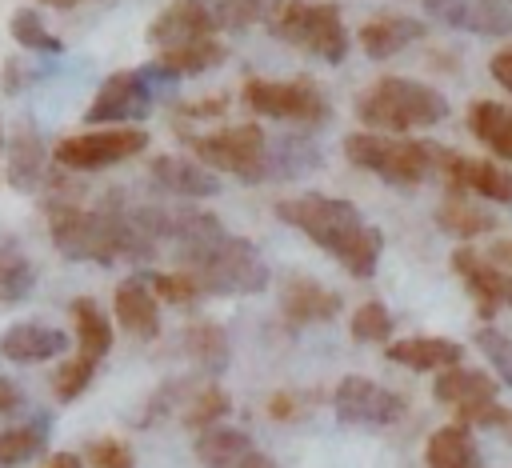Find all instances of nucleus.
I'll list each match as a JSON object with an SVG mask.
<instances>
[{"label": "nucleus", "mask_w": 512, "mask_h": 468, "mask_svg": "<svg viewBox=\"0 0 512 468\" xmlns=\"http://www.w3.org/2000/svg\"><path fill=\"white\" fill-rule=\"evenodd\" d=\"M476 348L488 356V364L500 372V380L512 384V340L504 332H496V328H480L476 332Z\"/></svg>", "instance_id": "40"}, {"label": "nucleus", "mask_w": 512, "mask_h": 468, "mask_svg": "<svg viewBox=\"0 0 512 468\" xmlns=\"http://www.w3.org/2000/svg\"><path fill=\"white\" fill-rule=\"evenodd\" d=\"M352 336L364 340V344H376V340H388L392 336V316L380 300H364L356 312H352Z\"/></svg>", "instance_id": "37"}, {"label": "nucleus", "mask_w": 512, "mask_h": 468, "mask_svg": "<svg viewBox=\"0 0 512 468\" xmlns=\"http://www.w3.org/2000/svg\"><path fill=\"white\" fill-rule=\"evenodd\" d=\"M68 312H72V328H76V356L100 364L108 356V348H112V320L88 296H76L68 304Z\"/></svg>", "instance_id": "23"}, {"label": "nucleus", "mask_w": 512, "mask_h": 468, "mask_svg": "<svg viewBox=\"0 0 512 468\" xmlns=\"http://www.w3.org/2000/svg\"><path fill=\"white\" fill-rule=\"evenodd\" d=\"M192 160H200L212 172L240 176L244 184H264L268 180V136L260 124H232L216 128L204 136L188 140Z\"/></svg>", "instance_id": "5"}, {"label": "nucleus", "mask_w": 512, "mask_h": 468, "mask_svg": "<svg viewBox=\"0 0 512 468\" xmlns=\"http://www.w3.org/2000/svg\"><path fill=\"white\" fill-rule=\"evenodd\" d=\"M268 32L284 44H296V48H308L312 56L328 60V64H340L348 56V32H344V20H340V8L336 4H308V0H288L276 20L268 24Z\"/></svg>", "instance_id": "6"}, {"label": "nucleus", "mask_w": 512, "mask_h": 468, "mask_svg": "<svg viewBox=\"0 0 512 468\" xmlns=\"http://www.w3.org/2000/svg\"><path fill=\"white\" fill-rule=\"evenodd\" d=\"M112 312H116L120 328L132 332L136 340H156L160 336V300H156V292L148 288L144 276H128V280L116 284Z\"/></svg>", "instance_id": "16"}, {"label": "nucleus", "mask_w": 512, "mask_h": 468, "mask_svg": "<svg viewBox=\"0 0 512 468\" xmlns=\"http://www.w3.org/2000/svg\"><path fill=\"white\" fill-rule=\"evenodd\" d=\"M148 288L156 292V300H164V304H192V300H200L204 296V288H200V280L192 276V272H152L148 276Z\"/></svg>", "instance_id": "36"}, {"label": "nucleus", "mask_w": 512, "mask_h": 468, "mask_svg": "<svg viewBox=\"0 0 512 468\" xmlns=\"http://www.w3.org/2000/svg\"><path fill=\"white\" fill-rule=\"evenodd\" d=\"M424 464H428V468H484L468 424H444V428H436V432L428 436Z\"/></svg>", "instance_id": "24"}, {"label": "nucleus", "mask_w": 512, "mask_h": 468, "mask_svg": "<svg viewBox=\"0 0 512 468\" xmlns=\"http://www.w3.org/2000/svg\"><path fill=\"white\" fill-rule=\"evenodd\" d=\"M144 148H148V132L136 124H120V128H92L80 136H64L52 148V160L68 172H96V168H112L120 160H132Z\"/></svg>", "instance_id": "8"}, {"label": "nucleus", "mask_w": 512, "mask_h": 468, "mask_svg": "<svg viewBox=\"0 0 512 468\" xmlns=\"http://www.w3.org/2000/svg\"><path fill=\"white\" fill-rule=\"evenodd\" d=\"M216 32V16L204 0H172L152 24H148V44L156 48H176V44H192Z\"/></svg>", "instance_id": "14"}, {"label": "nucleus", "mask_w": 512, "mask_h": 468, "mask_svg": "<svg viewBox=\"0 0 512 468\" xmlns=\"http://www.w3.org/2000/svg\"><path fill=\"white\" fill-rule=\"evenodd\" d=\"M432 396L440 404H452L456 412H468V408H476L484 400H496V380L488 372H480V368L452 364L432 380Z\"/></svg>", "instance_id": "21"}, {"label": "nucleus", "mask_w": 512, "mask_h": 468, "mask_svg": "<svg viewBox=\"0 0 512 468\" xmlns=\"http://www.w3.org/2000/svg\"><path fill=\"white\" fill-rule=\"evenodd\" d=\"M44 4H48V8H72L76 0H44Z\"/></svg>", "instance_id": "47"}, {"label": "nucleus", "mask_w": 512, "mask_h": 468, "mask_svg": "<svg viewBox=\"0 0 512 468\" xmlns=\"http://www.w3.org/2000/svg\"><path fill=\"white\" fill-rule=\"evenodd\" d=\"M64 348H68V336L60 328H48L36 320L12 324L0 336V356L12 364H44V360H56Z\"/></svg>", "instance_id": "19"}, {"label": "nucleus", "mask_w": 512, "mask_h": 468, "mask_svg": "<svg viewBox=\"0 0 512 468\" xmlns=\"http://www.w3.org/2000/svg\"><path fill=\"white\" fill-rule=\"evenodd\" d=\"M280 312L288 324H316V320H332L340 312V292L324 288L312 276H288L280 288Z\"/></svg>", "instance_id": "17"}, {"label": "nucleus", "mask_w": 512, "mask_h": 468, "mask_svg": "<svg viewBox=\"0 0 512 468\" xmlns=\"http://www.w3.org/2000/svg\"><path fill=\"white\" fill-rule=\"evenodd\" d=\"M184 352L208 372V376H220L228 368V336L220 324L212 320H200V324H188L184 328Z\"/></svg>", "instance_id": "29"}, {"label": "nucleus", "mask_w": 512, "mask_h": 468, "mask_svg": "<svg viewBox=\"0 0 512 468\" xmlns=\"http://www.w3.org/2000/svg\"><path fill=\"white\" fill-rule=\"evenodd\" d=\"M148 176H152V184L160 192H172V196H184V200H204V196L220 192L216 172L204 168L192 156H156L148 164Z\"/></svg>", "instance_id": "15"}, {"label": "nucleus", "mask_w": 512, "mask_h": 468, "mask_svg": "<svg viewBox=\"0 0 512 468\" xmlns=\"http://www.w3.org/2000/svg\"><path fill=\"white\" fill-rule=\"evenodd\" d=\"M44 164H48V152H44L40 136L32 128H20L12 136V148H8V184L20 188V192H32L36 184L48 180Z\"/></svg>", "instance_id": "25"}, {"label": "nucleus", "mask_w": 512, "mask_h": 468, "mask_svg": "<svg viewBox=\"0 0 512 468\" xmlns=\"http://www.w3.org/2000/svg\"><path fill=\"white\" fill-rule=\"evenodd\" d=\"M48 428H52L48 416H36V420H28V424L0 428V468H16V464L32 460V456L48 444Z\"/></svg>", "instance_id": "32"}, {"label": "nucleus", "mask_w": 512, "mask_h": 468, "mask_svg": "<svg viewBox=\"0 0 512 468\" xmlns=\"http://www.w3.org/2000/svg\"><path fill=\"white\" fill-rule=\"evenodd\" d=\"M488 72H492V80H496L500 88H508V92H512V44H504V48L492 56Z\"/></svg>", "instance_id": "43"}, {"label": "nucleus", "mask_w": 512, "mask_h": 468, "mask_svg": "<svg viewBox=\"0 0 512 468\" xmlns=\"http://www.w3.org/2000/svg\"><path fill=\"white\" fill-rule=\"evenodd\" d=\"M468 132L488 144L500 160H512V108L496 100H476L468 108Z\"/></svg>", "instance_id": "26"}, {"label": "nucleus", "mask_w": 512, "mask_h": 468, "mask_svg": "<svg viewBox=\"0 0 512 468\" xmlns=\"http://www.w3.org/2000/svg\"><path fill=\"white\" fill-rule=\"evenodd\" d=\"M320 164V148L304 136H284L268 148V180H296Z\"/></svg>", "instance_id": "31"}, {"label": "nucleus", "mask_w": 512, "mask_h": 468, "mask_svg": "<svg viewBox=\"0 0 512 468\" xmlns=\"http://www.w3.org/2000/svg\"><path fill=\"white\" fill-rule=\"evenodd\" d=\"M304 396L300 392H276L272 400H268V416L272 420H292V416H300L308 404H300Z\"/></svg>", "instance_id": "42"}, {"label": "nucleus", "mask_w": 512, "mask_h": 468, "mask_svg": "<svg viewBox=\"0 0 512 468\" xmlns=\"http://www.w3.org/2000/svg\"><path fill=\"white\" fill-rule=\"evenodd\" d=\"M448 188L452 192H476L484 200H496V204H512V172L492 164V160H472V156H452L448 168Z\"/></svg>", "instance_id": "18"}, {"label": "nucleus", "mask_w": 512, "mask_h": 468, "mask_svg": "<svg viewBox=\"0 0 512 468\" xmlns=\"http://www.w3.org/2000/svg\"><path fill=\"white\" fill-rule=\"evenodd\" d=\"M84 460H88V468H136L132 448H128L124 440H116V436L92 440V444L84 448Z\"/></svg>", "instance_id": "39"}, {"label": "nucleus", "mask_w": 512, "mask_h": 468, "mask_svg": "<svg viewBox=\"0 0 512 468\" xmlns=\"http://www.w3.org/2000/svg\"><path fill=\"white\" fill-rule=\"evenodd\" d=\"M452 268H456V276L464 280V288L472 292L476 312H480L484 320L496 316L500 308H512V272L488 264V260H484L480 252H472V248H456V252H452Z\"/></svg>", "instance_id": "11"}, {"label": "nucleus", "mask_w": 512, "mask_h": 468, "mask_svg": "<svg viewBox=\"0 0 512 468\" xmlns=\"http://www.w3.org/2000/svg\"><path fill=\"white\" fill-rule=\"evenodd\" d=\"M40 468H80V456H76V452H56V456H48Z\"/></svg>", "instance_id": "46"}, {"label": "nucleus", "mask_w": 512, "mask_h": 468, "mask_svg": "<svg viewBox=\"0 0 512 468\" xmlns=\"http://www.w3.org/2000/svg\"><path fill=\"white\" fill-rule=\"evenodd\" d=\"M216 16V28H244V24H272L288 0H204Z\"/></svg>", "instance_id": "33"}, {"label": "nucleus", "mask_w": 512, "mask_h": 468, "mask_svg": "<svg viewBox=\"0 0 512 468\" xmlns=\"http://www.w3.org/2000/svg\"><path fill=\"white\" fill-rule=\"evenodd\" d=\"M184 272H192L204 288V296H252L268 288V260L256 252L252 240L244 236H220L216 244L192 252L180 260Z\"/></svg>", "instance_id": "4"}, {"label": "nucleus", "mask_w": 512, "mask_h": 468, "mask_svg": "<svg viewBox=\"0 0 512 468\" xmlns=\"http://www.w3.org/2000/svg\"><path fill=\"white\" fill-rule=\"evenodd\" d=\"M332 408L340 424H360V428H388L404 420L408 404L400 392L368 380V376H344L332 392Z\"/></svg>", "instance_id": "9"}, {"label": "nucleus", "mask_w": 512, "mask_h": 468, "mask_svg": "<svg viewBox=\"0 0 512 468\" xmlns=\"http://www.w3.org/2000/svg\"><path fill=\"white\" fill-rule=\"evenodd\" d=\"M32 288H36V264L28 260V252L20 248L16 236L0 232V300L20 304L32 296Z\"/></svg>", "instance_id": "28"}, {"label": "nucleus", "mask_w": 512, "mask_h": 468, "mask_svg": "<svg viewBox=\"0 0 512 468\" xmlns=\"http://www.w3.org/2000/svg\"><path fill=\"white\" fill-rule=\"evenodd\" d=\"M156 64L180 80V76H200L216 64H224V44L216 36H204V40H192V44H176V48H160L156 52Z\"/></svg>", "instance_id": "27"}, {"label": "nucleus", "mask_w": 512, "mask_h": 468, "mask_svg": "<svg viewBox=\"0 0 512 468\" xmlns=\"http://www.w3.org/2000/svg\"><path fill=\"white\" fill-rule=\"evenodd\" d=\"M224 108H228V96H204V100L180 104L176 116H184V120H212V116H224Z\"/></svg>", "instance_id": "41"}, {"label": "nucleus", "mask_w": 512, "mask_h": 468, "mask_svg": "<svg viewBox=\"0 0 512 468\" xmlns=\"http://www.w3.org/2000/svg\"><path fill=\"white\" fill-rule=\"evenodd\" d=\"M356 116L372 128V132H416V128H432L448 116V96L432 84L408 80V76H380L360 100H356Z\"/></svg>", "instance_id": "2"}, {"label": "nucleus", "mask_w": 512, "mask_h": 468, "mask_svg": "<svg viewBox=\"0 0 512 468\" xmlns=\"http://www.w3.org/2000/svg\"><path fill=\"white\" fill-rule=\"evenodd\" d=\"M344 156L364 168L376 172L380 180L396 184V188H412L420 180H428L432 172H444L452 152L444 144L432 140H392L384 132H356L344 140Z\"/></svg>", "instance_id": "3"}, {"label": "nucleus", "mask_w": 512, "mask_h": 468, "mask_svg": "<svg viewBox=\"0 0 512 468\" xmlns=\"http://www.w3.org/2000/svg\"><path fill=\"white\" fill-rule=\"evenodd\" d=\"M96 368H100V364H92V360H84V356H72L68 364H60V372H56V380H52L56 396H60V400H76V396L92 384Z\"/></svg>", "instance_id": "38"}, {"label": "nucleus", "mask_w": 512, "mask_h": 468, "mask_svg": "<svg viewBox=\"0 0 512 468\" xmlns=\"http://www.w3.org/2000/svg\"><path fill=\"white\" fill-rule=\"evenodd\" d=\"M20 404H24V392H20L8 376H0V416H4V412H16Z\"/></svg>", "instance_id": "44"}, {"label": "nucleus", "mask_w": 512, "mask_h": 468, "mask_svg": "<svg viewBox=\"0 0 512 468\" xmlns=\"http://www.w3.org/2000/svg\"><path fill=\"white\" fill-rule=\"evenodd\" d=\"M488 264H496V268H504V272H512V240H496L492 248H488V256H484Z\"/></svg>", "instance_id": "45"}, {"label": "nucleus", "mask_w": 512, "mask_h": 468, "mask_svg": "<svg viewBox=\"0 0 512 468\" xmlns=\"http://www.w3.org/2000/svg\"><path fill=\"white\" fill-rule=\"evenodd\" d=\"M460 356H464V348L444 336H408V340L388 344V360L404 364L412 372H440V368L460 364Z\"/></svg>", "instance_id": "22"}, {"label": "nucleus", "mask_w": 512, "mask_h": 468, "mask_svg": "<svg viewBox=\"0 0 512 468\" xmlns=\"http://www.w3.org/2000/svg\"><path fill=\"white\" fill-rule=\"evenodd\" d=\"M0 148H4V132H0Z\"/></svg>", "instance_id": "48"}, {"label": "nucleus", "mask_w": 512, "mask_h": 468, "mask_svg": "<svg viewBox=\"0 0 512 468\" xmlns=\"http://www.w3.org/2000/svg\"><path fill=\"white\" fill-rule=\"evenodd\" d=\"M504 4H512V0H504Z\"/></svg>", "instance_id": "49"}, {"label": "nucleus", "mask_w": 512, "mask_h": 468, "mask_svg": "<svg viewBox=\"0 0 512 468\" xmlns=\"http://www.w3.org/2000/svg\"><path fill=\"white\" fill-rule=\"evenodd\" d=\"M276 216L292 228H300L312 244H320L348 276L368 280L376 272L384 236L380 228H372L356 204L340 200V196H320V192H300L276 204Z\"/></svg>", "instance_id": "1"}, {"label": "nucleus", "mask_w": 512, "mask_h": 468, "mask_svg": "<svg viewBox=\"0 0 512 468\" xmlns=\"http://www.w3.org/2000/svg\"><path fill=\"white\" fill-rule=\"evenodd\" d=\"M420 36H424V24H420L416 16H400V12L372 16V20L356 32V40H360V48H364L368 60H388V56H396L400 48L416 44Z\"/></svg>", "instance_id": "20"}, {"label": "nucleus", "mask_w": 512, "mask_h": 468, "mask_svg": "<svg viewBox=\"0 0 512 468\" xmlns=\"http://www.w3.org/2000/svg\"><path fill=\"white\" fill-rule=\"evenodd\" d=\"M8 32H12V40H16L20 48H28V52H44V56H60V52H64V40L52 36V32L44 28V20H40L32 8H16V12L8 16Z\"/></svg>", "instance_id": "34"}, {"label": "nucleus", "mask_w": 512, "mask_h": 468, "mask_svg": "<svg viewBox=\"0 0 512 468\" xmlns=\"http://www.w3.org/2000/svg\"><path fill=\"white\" fill-rule=\"evenodd\" d=\"M196 460L204 468H280L268 452H260L252 444L248 432L240 428H204L196 436Z\"/></svg>", "instance_id": "13"}, {"label": "nucleus", "mask_w": 512, "mask_h": 468, "mask_svg": "<svg viewBox=\"0 0 512 468\" xmlns=\"http://www.w3.org/2000/svg\"><path fill=\"white\" fill-rule=\"evenodd\" d=\"M428 16L472 32V36H508L512 32V8L504 0H424Z\"/></svg>", "instance_id": "12"}, {"label": "nucleus", "mask_w": 512, "mask_h": 468, "mask_svg": "<svg viewBox=\"0 0 512 468\" xmlns=\"http://www.w3.org/2000/svg\"><path fill=\"white\" fill-rule=\"evenodd\" d=\"M184 404H188V408H184V424L196 428V432H204V428H216V420H224V412H228V392L216 388V384H204V388H196Z\"/></svg>", "instance_id": "35"}, {"label": "nucleus", "mask_w": 512, "mask_h": 468, "mask_svg": "<svg viewBox=\"0 0 512 468\" xmlns=\"http://www.w3.org/2000/svg\"><path fill=\"white\" fill-rule=\"evenodd\" d=\"M240 100H244V108H248V112H256V116H272V120L324 124V120L332 116L328 96H324L308 76H296V80H268V76H252V80H244Z\"/></svg>", "instance_id": "7"}, {"label": "nucleus", "mask_w": 512, "mask_h": 468, "mask_svg": "<svg viewBox=\"0 0 512 468\" xmlns=\"http://www.w3.org/2000/svg\"><path fill=\"white\" fill-rule=\"evenodd\" d=\"M436 228L448 232V236H456V240H476V236H484V232L496 228V216L472 208L468 200H460V192H452V196L436 208Z\"/></svg>", "instance_id": "30"}, {"label": "nucleus", "mask_w": 512, "mask_h": 468, "mask_svg": "<svg viewBox=\"0 0 512 468\" xmlns=\"http://www.w3.org/2000/svg\"><path fill=\"white\" fill-rule=\"evenodd\" d=\"M148 108H152V84H148V76H144L140 68H124V72H112V76L96 88V96H92L84 120H88V124L120 128V124H128V120H144Z\"/></svg>", "instance_id": "10"}]
</instances>
